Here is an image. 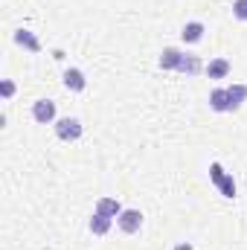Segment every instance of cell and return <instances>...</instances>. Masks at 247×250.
<instances>
[{"label":"cell","instance_id":"cell-1","mask_svg":"<svg viewBox=\"0 0 247 250\" xmlns=\"http://www.w3.org/2000/svg\"><path fill=\"white\" fill-rule=\"evenodd\" d=\"M82 134H84V125L79 123L76 117H62V120H56V137H59V140L76 143V140H82Z\"/></svg>","mask_w":247,"mask_h":250},{"label":"cell","instance_id":"cell-2","mask_svg":"<svg viewBox=\"0 0 247 250\" xmlns=\"http://www.w3.org/2000/svg\"><path fill=\"white\" fill-rule=\"evenodd\" d=\"M209 181L218 187V192H221L224 198H236V181H233V175L224 172L221 163H212V166H209Z\"/></svg>","mask_w":247,"mask_h":250},{"label":"cell","instance_id":"cell-3","mask_svg":"<svg viewBox=\"0 0 247 250\" xmlns=\"http://www.w3.org/2000/svg\"><path fill=\"white\" fill-rule=\"evenodd\" d=\"M32 120L38 125L56 123V102L53 99H35L32 102Z\"/></svg>","mask_w":247,"mask_h":250},{"label":"cell","instance_id":"cell-4","mask_svg":"<svg viewBox=\"0 0 247 250\" xmlns=\"http://www.w3.org/2000/svg\"><path fill=\"white\" fill-rule=\"evenodd\" d=\"M117 224H120V230H123L125 236H134L143 227V212L140 209H123L120 218H117Z\"/></svg>","mask_w":247,"mask_h":250},{"label":"cell","instance_id":"cell-5","mask_svg":"<svg viewBox=\"0 0 247 250\" xmlns=\"http://www.w3.org/2000/svg\"><path fill=\"white\" fill-rule=\"evenodd\" d=\"M64 87H67V90H73V93H82V90L87 87V79H84V73H82L79 67H70V70H64Z\"/></svg>","mask_w":247,"mask_h":250},{"label":"cell","instance_id":"cell-6","mask_svg":"<svg viewBox=\"0 0 247 250\" xmlns=\"http://www.w3.org/2000/svg\"><path fill=\"white\" fill-rule=\"evenodd\" d=\"M15 44L23 47L26 53H41V41H38L35 32H29V29H18V32H15Z\"/></svg>","mask_w":247,"mask_h":250},{"label":"cell","instance_id":"cell-7","mask_svg":"<svg viewBox=\"0 0 247 250\" xmlns=\"http://www.w3.org/2000/svg\"><path fill=\"white\" fill-rule=\"evenodd\" d=\"M204 32H206V26L201 21H189L184 29H181V38H184V44H198L204 38Z\"/></svg>","mask_w":247,"mask_h":250},{"label":"cell","instance_id":"cell-8","mask_svg":"<svg viewBox=\"0 0 247 250\" xmlns=\"http://www.w3.org/2000/svg\"><path fill=\"white\" fill-rule=\"evenodd\" d=\"M209 108L218 111V114H227L230 111V96H227V87H215L209 93Z\"/></svg>","mask_w":247,"mask_h":250},{"label":"cell","instance_id":"cell-9","mask_svg":"<svg viewBox=\"0 0 247 250\" xmlns=\"http://www.w3.org/2000/svg\"><path fill=\"white\" fill-rule=\"evenodd\" d=\"M181 59H184V53L178 47H166L160 53V70H178L181 67Z\"/></svg>","mask_w":247,"mask_h":250},{"label":"cell","instance_id":"cell-10","mask_svg":"<svg viewBox=\"0 0 247 250\" xmlns=\"http://www.w3.org/2000/svg\"><path fill=\"white\" fill-rule=\"evenodd\" d=\"M96 212H102V215H108V218H120L123 204H120L117 198H99V201H96Z\"/></svg>","mask_w":247,"mask_h":250},{"label":"cell","instance_id":"cell-11","mask_svg":"<svg viewBox=\"0 0 247 250\" xmlns=\"http://www.w3.org/2000/svg\"><path fill=\"white\" fill-rule=\"evenodd\" d=\"M111 224H114V218H108V215H102V212H93V218L87 221V227H90L93 236H105V233L111 230Z\"/></svg>","mask_w":247,"mask_h":250},{"label":"cell","instance_id":"cell-12","mask_svg":"<svg viewBox=\"0 0 247 250\" xmlns=\"http://www.w3.org/2000/svg\"><path fill=\"white\" fill-rule=\"evenodd\" d=\"M227 96H230V111H239L247 102V84H230Z\"/></svg>","mask_w":247,"mask_h":250},{"label":"cell","instance_id":"cell-13","mask_svg":"<svg viewBox=\"0 0 247 250\" xmlns=\"http://www.w3.org/2000/svg\"><path fill=\"white\" fill-rule=\"evenodd\" d=\"M206 76L209 79H227L230 76V62L227 59H212L206 64Z\"/></svg>","mask_w":247,"mask_h":250},{"label":"cell","instance_id":"cell-14","mask_svg":"<svg viewBox=\"0 0 247 250\" xmlns=\"http://www.w3.org/2000/svg\"><path fill=\"white\" fill-rule=\"evenodd\" d=\"M201 70H204L201 59H198V56H189V53H184V59H181V67H178V73H186V76H198Z\"/></svg>","mask_w":247,"mask_h":250},{"label":"cell","instance_id":"cell-15","mask_svg":"<svg viewBox=\"0 0 247 250\" xmlns=\"http://www.w3.org/2000/svg\"><path fill=\"white\" fill-rule=\"evenodd\" d=\"M233 15L239 21H247V0H233Z\"/></svg>","mask_w":247,"mask_h":250},{"label":"cell","instance_id":"cell-16","mask_svg":"<svg viewBox=\"0 0 247 250\" xmlns=\"http://www.w3.org/2000/svg\"><path fill=\"white\" fill-rule=\"evenodd\" d=\"M0 93H3V99H12V96H15V82L6 79V82L0 84Z\"/></svg>","mask_w":247,"mask_h":250},{"label":"cell","instance_id":"cell-17","mask_svg":"<svg viewBox=\"0 0 247 250\" xmlns=\"http://www.w3.org/2000/svg\"><path fill=\"white\" fill-rule=\"evenodd\" d=\"M175 250H195L189 242H181V245H175Z\"/></svg>","mask_w":247,"mask_h":250}]
</instances>
